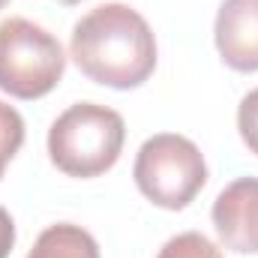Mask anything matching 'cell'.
Returning a JSON list of instances; mask_svg holds the SVG:
<instances>
[{
	"mask_svg": "<svg viewBox=\"0 0 258 258\" xmlns=\"http://www.w3.org/2000/svg\"><path fill=\"white\" fill-rule=\"evenodd\" d=\"M69 54L90 81L132 90L156 69V36L138 9L126 3H102L75 21Z\"/></svg>",
	"mask_w": 258,
	"mask_h": 258,
	"instance_id": "obj_1",
	"label": "cell"
},
{
	"mask_svg": "<svg viewBox=\"0 0 258 258\" xmlns=\"http://www.w3.org/2000/svg\"><path fill=\"white\" fill-rule=\"evenodd\" d=\"M126 123L99 102H75L48 129V156L66 177H99L123 153Z\"/></svg>",
	"mask_w": 258,
	"mask_h": 258,
	"instance_id": "obj_2",
	"label": "cell"
},
{
	"mask_svg": "<svg viewBox=\"0 0 258 258\" xmlns=\"http://www.w3.org/2000/svg\"><path fill=\"white\" fill-rule=\"evenodd\" d=\"M138 192L162 210H183L207 183V162L198 144L177 132L150 135L132 165Z\"/></svg>",
	"mask_w": 258,
	"mask_h": 258,
	"instance_id": "obj_3",
	"label": "cell"
},
{
	"mask_svg": "<svg viewBox=\"0 0 258 258\" xmlns=\"http://www.w3.org/2000/svg\"><path fill=\"white\" fill-rule=\"evenodd\" d=\"M63 69L57 36L18 15L0 21V90L15 99H42L60 84Z\"/></svg>",
	"mask_w": 258,
	"mask_h": 258,
	"instance_id": "obj_4",
	"label": "cell"
},
{
	"mask_svg": "<svg viewBox=\"0 0 258 258\" xmlns=\"http://www.w3.org/2000/svg\"><path fill=\"white\" fill-rule=\"evenodd\" d=\"M213 225L225 249L258 255V177L228 183L213 201Z\"/></svg>",
	"mask_w": 258,
	"mask_h": 258,
	"instance_id": "obj_5",
	"label": "cell"
},
{
	"mask_svg": "<svg viewBox=\"0 0 258 258\" xmlns=\"http://www.w3.org/2000/svg\"><path fill=\"white\" fill-rule=\"evenodd\" d=\"M213 39L228 69L258 72V0H222Z\"/></svg>",
	"mask_w": 258,
	"mask_h": 258,
	"instance_id": "obj_6",
	"label": "cell"
},
{
	"mask_svg": "<svg viewBox=\"0 0 258 258\" xmlns=\"http://www.w3.org/2000/svg\"><path fill=\"white\" fill-rule=\"evenodd\" d=\"M27 258H99V243L81 225L57 222L36 237Z\"/></svg>",
	"mask_w": 258,
	"mask_h": 258,
	"instance_id": "obj_7",
	"label": "cell"
},
{
	"mask_svg": "<svg viewBox=\"0 0 258 258\" xmlns=\"http://www.w3.org/2000/svg\"><path fill=\"white\" fill-rule=\"evenodd\" d=\"M156 258H222V249L201 231H183L159 249Z\"/></svg>",
	"mask_w": 258,
	"mask_h": 258,
	"instance_id": "obj_8",
	"label": "cell"
},
{
	"mask_svg": "<svg viewBox=\"0 0 258 258\" xmlns=\"http://www.w3.org/2000/svg\"><path fill=\"white\" fill-rule=\"evenodd\" d=\"M21 144H24V117L12 105L0 102V177L21 150Z\"/></svg>",
	"mask_w": 258,
	"mask_h": 258,
	"instance_id": "obj_9",
	"label": "cell"
},
{
	"mask_svg": "<svg viewBox=\"0 0 258 258\" xmlns=\"http://www.w3.org/2000/svg\"><path fill=\"white\" fill-rule=\"evenodd\" d=\"M237 129H240V138L249 147V153L258 156V87L249 90L237 105Z\"/></svg>",
	"mask_w": 258,
	"mask_h": 258,
	"instance_id": "obj_10",
	"label": "cell"
},
{
	"mask_svg": "<svg viewBox=\"0 0 258 258\" xmlns=\"http://www.w3.org/2000/svg\"><path fill=\"white\" fill-rule=\"evenodd\" d=\"M15 246V222L6 207H0V258H9Z\"/></svg>",
	"mask_w": 258,
	"mask_h": 258,
	"instance_id": "obj_11",
	"label": "cell"
},
{
	"mask_svg": "<svg viewBox=\"0 0 258 258\" xmlns=\"http://www.w3.org/2000/svg\"><path fill=\"white\" fill-rule=\"evenodd\" d=\"M57 3H63V6H75V3H81V0H57Z\"/></svg>",
	"mask_w": 258,
	"mask_h": 258,
	"instance_id": "obj_12",
	"label": "cell"
},
{
	"mask_svg": "<svg viewBox=\"0 0 258 258\" xmlns=\"http://www.w3.org/2000/svg\"><path fill=\"white\" fill-rule=\"evenodd\" d=\"M6 3H9V0H0V9H3V6H6Z\"/></svg>",
	"mask_w": 258,
	"mask_h": 258,
	"instance_id": "obj_13",
	"label": "cell"
}]
</instances>
